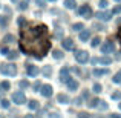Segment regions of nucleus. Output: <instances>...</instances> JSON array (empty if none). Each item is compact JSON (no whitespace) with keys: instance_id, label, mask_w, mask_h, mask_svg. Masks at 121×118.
<instances>
[{"instance_id":"1","label":"nucleus","mask_w":121,"mask_h":118,"mask_svg":"<svg viewBox=\"0 0 121 118\" xmlns=\"http://www.w3.org/2000/svg\"><path fill=\"white\" fill-rule=\"evenodd\" d=\"M0 74L8 75V77H14L17 74V68L14 65H9V63H3V65H0Z\"/></svg>"},{"instance_id":"2","label":"nucleus","mask_w":121,"mask_h":118,"mask_svg":"<svg viewBox=\"0 0 121 118\" xmlns=\"http://www.w3.org/2000/svg\"><path fill=\"white\" fill-rule=\"evenodd\" d=\"M12 101L17 104H23V103H26V97H25V94L22 91H17L12 94Z\"/></svg>"},{"instance_id":"3","label":"nucleus","mask_w":121,"mask_h":118,"mask_svg":"<svg viewBox=\"0 0 121 118\" xmlns=\"http://www.w3.org/2000/svg\"><path fill=\"white\" fill-rule=\"evenodd\" d=\"M75 60L78 63H86L89 60V54L86 51H75Z\"/></svg>"},{"instance_id":"4","label":"nucleus","mask_w":121,"mask_h":118,"mask_svg":"<svg viewBox=\"0 0 121 118\" xmlns=\"http://www.w3.org/2000/svg\"><path fill=\"white\" fill-rule=\"evenodd\" d=\"M78 14H80V15H84L86 18H91V15H92V9H91V6L83 5L81 8L78 9Z\"/></svg>"},{"instance_id":"5","label":"nucleus","mask_w":121,"mask_h":118,"mask_svg":"<svg viewBox=\"0 0 121 118\" xmlns=\"http://www.w3.org/2000/svg\"><path fill=\"white\" fill-rule=\"evenodd\" d=\"M113 49H115V46H113L112 41H106V43L101 44V52L103 54H110Z\"/></svg>"},{"instance_id":"6","label":"nucleus","mask_w":121,"mask_h":118,"mask_svg":"<svg viewBox=\"0 0 121 118\" xmlns=\"http://www.w3.org/2000/svg\"><path fill=\"white\" fill-rule=\"evenodd\" d=\"M40 92H41L43 97L49 98L51 95H52V86H51V84H43V86H41V89H40Z\"/></svg>"},{"instance_id":"7","label":"nucleus","mask_w":121,"mask_h":118,"mask_svg":"<svg viewBox=\"0 0 121 118\" xmlns=\"http://www.w3.org/2000/svg\"><path fill=\"white\" fill-rule=\"evenodd\" d=\"M110 17H112V12H109V11H98L97 12V18H98V20L107 22Z\"/></svg>"},{"instance_id":"8","label":"nucleus","mask_w":121,"mask_h":118,"mask_svg":"<svg viewBox=\"0 0 121 118\" xmlns=\"http://www.w3.org/2000/svg\"><path fill=\"white\" fill-rule=\"evenodd\" d=\"M26 74L29 75V77H35V75H39V66L28 65L26 66Z\"/></svg>"},{"instance_id":"9","label":"nucleus","mask_w":121,"mask_h":118,"mask_svg":"<svg viewBox=\"0 0 121 118\" xmlns=\"http://www.w3.org/2000/svg\"><path fill=\"white\" fill-rule=\"evenodd\" d=\"M60 80H61L63 83H68L71 77H69V69L68 68H63L61 71H60Z\"/></svg>"},{"instance_id":"10","label":"nucleus","mask_w":121,"mask_h":118,"mask_svg":"<svg viewBox=\"0 0 121 118\" xmlns=\"http://www.w3.org/2000/svg\"><path fill=\"white\" fill-rule=\"evenodd\" d=\"M61 44H63V48H65V49L71 51V49H74L75 41L72 40V39H66V40H63V41H61Z\"/></svg>"},{"instance_id":"11","label":"nucleus","mask_w":121,"mask_h":118,"mask_svg":"<svg viewBox=\"0 0 121 118\" xmlns=\"http://www.w3.org/2000/svg\"><path fill=\"white\" fill-rule=\"evenodd\" d=\"M66 84H68L69 91H77V89H78V81H77V80H74V78H71Z\"/></svg>"},{"instance_id":"12","label":"nucleus","mask_w":121,"mask_h":118,"mask_svg":"<svg viewBox=\"0 0 121 118\" xmlns=\"http://www.w3.org/2000/svg\"><path fill=\"white\" fill-rule=\"evenodd\" d=\"M57 100H58V103H61V104H68L69 103V97L66 94H58L57 95Z\"/></svg>"},{"instance_id":"13","label":"nucleus","mask_w":121,"mask_h":118,"mask_svg":"<svg viewBox=\"0 0 121 118\" xmlns=\"http://www.w3.org/2000/svg\"><path fill=\"white\" fill-rule=\"evenodd\" d=\"M89 39H91V32H89L87 29H86V31H81V34H80V40H81V41H87Z\"/></svg>"},{"instance_id":"14","label":"nucleus","mask_w":121,"mask_h":118,"mask_svg":"<svg viewBox=\"0 0 121 118\" xmlns=\"http://www.w3.org/2000/svg\"><path fill=\"white\" fill-rule=\"evenodd\" d=\"M106 74H109L107 69H94V75L95 77H101V75H106Z\"/></svg>"},{"instance_id":"15","label":"nucleus","mask_w":121,"mask_h":118,"mask_svg":"<svg viewBox=\"0 0 121 118\" xmlns=\"http://www.w3.org/2000/svg\"><path fill=\"white\" fill-rule=\"evenodd\" d=\"M28 106H29L31 110H35V109H39V107H40V104H39V101H37V100H31L29 103H28Z\"/></svg>"},{"instance_id":"16","label":"nucleus","mask_w":121,"mask_h":118,"mask_svg":"<svg viewBox=\"0 0 121 118\" xmlns=\"http://www.w3.org/2000/svg\"><path fill=\"white\" fill-rule=\"evenodd\" d=\"M65 6L68 9H74L75 6H77V2H75V0H65Z\"/></svg>"},{"instance_id":"17","label":"nucleus","mask_w":121,"mask_h":118,"mask_svg":"<svg viewBox=\"0 0 121 118\" xmlns=\"http://www.w3.org/2000/svg\"><path fill=\"white\" fill-rule=\"evenodd\" d=\"M98 61H100V65H110V63H112V58H109V57H101V58H98Z\"/></svg>"},{"instance_id":"18","label":"nucleus","mask_w":121,"mask_h":118,"mask_svg":"<svg viewBox=\"0 0 121 118\" xmlns=\"http://www.w3.org/2000/svg\"><path fill=\"white\" fill-rule=\"evenodd\" d=\"M52 57L57 58V60H60V58H63V52L58 51V49H55V51H52Z\"/></svg>"},{"instance_id":"19","label":"nucleus","mask_w":121,"mask_h":118,"mask_svg":"<svg viewBox=\"0 0 121 118\" xmlns=\"http://www.w3.org/2000/svg\"><path fill=\"white\" fill-rule=\"evenodd\" d=\"M11 41H14V35L12 34H6L3 37V43H11Z\"/></svg>"},{"instance_id":"20","label":"nucleus","mask_w":121,"mask_h":118,"mask_svg":"<svg viewBox=\"0 0 121 118\" xmlns=\"http://www.w3.org/2000/svg\"><path fill=\"white\" fill-rule=\"evenodd\" d=\"M112 81H113V83H117V84H120V83H121V71L118 72V74H115V75H113Z\"/></svg>"},{"instance_id":"21","label":"nucleus","mask_w":121,"mask_h":118,"mask_svg":"<svg viewBox=\"0 0 121 118\" xmlns=\"http://www.w3.org/2000/svg\"><path fill=\"white\" fill-rule=\"evenodd\" d=\"M0 87H2L3 91H9V87H11V83H9V81H2Z\"/></svg>"},{"instance_id":"22","label":"nucleus","mask_w":121,"mask_h":118,"mask_svg":"<svg viewBox=\"0 0 121 118\" xmlns=\"http://www.w3.org/2000/svg\"><path fill=\"white\" fill-rule=\"evenodd\" d=\"M51 74H52V69H51V66H46V68L43 69V75H44V77H49Z\"/></svg>"},{"instance_id":"23","label":"nucleus","mask_w":121,"mask_h":118,"mask_svg":"<svg viewBox=\"0 0 121 118\" xmlns=\"http://www.w3.org/2000/svg\"><path fill=\"white\" fill-rule=\"evenodd\" d=\"M92 91H94L95 94H100V92H101V84H100V83H95L94 87H92Z\"/></svg>"},{"instance_id":"24","label":"nucleus","mask_w":121,"mask_h":118,"mask_svg":"<svg viewBox=\"0 0 121 118\" xmlns=\"http://www.w3.org/2000/svg\"><path fill=\"white\" fill-rule=\"evenodd\" d=\"M17 57H18V54L15 52V51H9V54H8V58L9 60H15Z\"/></svg>"},{"instance_id":"25","label":"nucleus","mask_w":121,"mask_h":118,"mask_svg":"<svg viewBox=\"0 0 121 118\" xmlns=\"http://www.w3.org/2000/svg\"><path fill=\"white\" fill-rule=\"evenodd\" d=\"M97 107H100L101 110H106L109 106H107V103H106V101H101V100H100V103H98V106H97Z\"/></svg>"},{"instance_id":"26","label":"nucleus","mask_w":121,"mask_h":118,"mask_svg":"<svg viewBox=\"0 0 121 118\" xmlns=\"http://www.w3.org/2000/svg\"><path fill=\"white\" fill-rule=\"evenodd\" d=\"M107 5H109V2H107V0H100V3H98V6H100L101 9L107 8Z\"/></svg>"},{"instance_id":"27","label":"nucleus","mask_w":121,"mask_h":118,"mask_svg":"<svg viewBox=\"0 0 121 118\" xmlns=\"http://www.w3.org/2000/svg\"><path fill=\"white\" fill-rule=\"evenodd\" d=\"M0 25H2V26H6V25H8V18H6L5 15H0Z\"/></svg>"},{"instance_id":"28","label":"nucleus","mask_w":121,"mask_h":118,"mask_svg":"<svg viewBox=\"0 0 121 118\" xmlns=\"http://www.w3.org/2000/svg\"><path fill=\"white\" fill-rule=\"evenodd\" d=\"M17 23H18V26H22V28H25V26H26V20H25L23 17H20V18H18V20H17Z\"/></svg>"},{"instance_id":"29","label":"nucleus","mask_w":121,"mask_h":118,"mask_svg":"<svg viewBox=\"0 0 121 118\" xmlns=\"http://www.w3.org/2000/svg\"><path fill=\"white\" fill-rule=\"evenodd\" d=\"M20 87L22 89H28V87H29V83H28L26 80H22V81H20Z\"/></svg>"},{"instance_id":"30","label":"nucleus","mask_w":121,"mask_h":118,"mask_svg":"<svg viewBox=\"0 0 121 118\" xmlns=\"http://www.w3.org/2000/svg\"><path fill=\"white\" fill-rule=\"evenodd\" d=\"M0 106H2L3 109H8V107H9V101L8 100H2V101H0Z\"/></svg>"},{"instance_id":"31","label":"nucleus","mask_w":121,"mask_h":118,"mask_svg":"<svg viewBox=\"0 0 121 118\" xmlns=\"http://www.w3.org/2000/svg\"><path fill=\"white\" fill-rule=\"evenodd\" d=\"M120 98H121V92L120 91H117V92L112 94V100H120Z\"/></svg>"},{"instance_id":"32","label":"nucleus","mask_w":121,"mask_h":118,"mask_svg":"<svg viewBox=\"0 0 121 118\" xmlns=\"http://www.w3.org/2000/svg\"><path fill=\"white\" fill-rule=\"evenodd\" d=\"M83 28H84V25H83V23H75L74 25V31H81Z\"/></svg>"},{"instance_id":"33","label":"nucleus","mask_w":121,"mask_h":118,"mask_svg":"<svg viewBox=\"0 0 121 118\" xmlns=\"http://www.w3.org/2000/svg\"><path fill=\"white\" fill-rule=\"evenodd\" d=\"M98 103H100V100H97V98H95V100H92L91 103H89V107H97Z\"/></svg>"},{"instance_id":"34","label":"nucleus","mask_w":121,"mask_h":118,"mask_svg":"<svg viewBox=\"0 0 121 118\" xmlns=\"http://www.w3.org/2000/svg\"><path fill=\"white\" fill-rule=\"evenodd\" d=\"M18 8H20L22 11H25V9L28 8V2H20L18 3Z\"/></svg>"},{"instance_id":"35","label":"nucleus","mask_w":121,"mask_h":118,"mask_svg":"<svg viewBox=\"0 0 121 118\" xmlns=\"http://www.w3.org/2000/svg\"><path fill=\"white\" fill-rule=\"evenodd\" d=\"M100 41H101V40H100V37H95V39L92 40V46H94V48H97L98 44H100Z\"/></svg>"},{"instance_id":"36","label":"nucleus","mask_w":121,"mask_h":118,"mask_svg":"<svg viewBox=\"0 0 121 118\" xmlns=\"http://www.w3.org/2000/svg\"><path fill=\"white\" fill-rule=\"evenodd\" d=\"M41 86H43V84H41V83H40V81H35V83H34V84H32V87H34V89H35V91H37V92H39V89H41Z\"/></svg>"},{"instance_id":"37","label":"nucleus","mask_w":121,"mask_h":118,"mask_svg":"<svg viewBox=\"0 0 121 118\" xmlns=\"http://www.w3.org/2000/svg\"><path fill=\"white\" fill-rule=\"evenodd\" d=\"M121 12V5L120 6H115V8L112 9V14H120Z\"/></svg>"},{"instance_id":"38","label":"nucleus","mask_w":121,"mask_h":118,"mask_svg":"<svg viewBox=\"0 0 121 118\" xmlns=\"http://www.w3.org/2000/svg\"><path fill=\"white\" fill-rule=\"evenodd\" d=\"M0 52H2L3 55H8V54H9V49H8V48H6V46H3L2 49H0Z\"/></svg>"},{"instance_id":"39","label":"nucleus","mask_w":121,"mask_h":118,"mask_svg":"<svg viewBox=\"0 0 121 118\" xmlns=\"http://www.w3.org/2000/svg\"><path fill=\"white\" fill-rule=\"evenodd\" d=\"M78 118H89V114L87 112H80L78 114Z\"/></svg>"},{"instance_id":"40","label":"nucleus","mask_w":121,"mask_h":118,"mask_svg":"<svg viewBox=\"0 0 121 118\" xmlns=\"http://www.w3.org/2000/svg\"><path fill=\"white\" fill-rule=\"evenodd\" d=\"M35 3L40 6V8H43V6H44V0H35Z\"/></svg>"},{"instance_id":"41","label":"nucleus","mask_w":121,"mask_h":118,"mask_svg":"<svg viewBox=\"0 0 121 118\" xmlns=\"http://www.w3.org/2000/svg\"><path fill=\"white\" fill-rule=\"evenodd\" d=\"M81 101H83V100H81V98H77V100H75V101H74V103H75V104H77V106H80V104H83V103H81Z\"/></svg>"},{"instance_id":"42","label":"nucleus","mask_w":121,"mask_h":118,"mask_svg":"<svg viewBox=\"0 0 121 118\" xmlns=\"http://www.w3.org/2000/svg\"><path fill=\"white\" fill-rule=\"evenodd\" d=\"M110 118H121V115H120V114H112Z\"/></svg>"},{"instance_id":"43","label":"nucleus","mask_w":121,"mask_h":118,"mask_svg":"<svg viewBox=\"0 0 121 118\" xmlns=\"http://www.w3.org/2000/svg\"><path fill=\"white\" fill-rule=\"evenodd\" d=\"M51 118H60V114H51Z\"/></svg>"},{"instance_id":"44","label":"nucleus","mask_w":121,"mask_h":118,"mask_svg":"<svg viewBox=\"0 0 121 118\" xmlns=\"http://www.w3.org/2000/svg\"><path fill=\"white\" fill-rule=\"evenodd\" d=\"M83 98H89V92H84V94H83Z\"/></svg>"},{"instance_id":"45","label":"nucleus","mask_w":121,"mask_h":118,"mask_svg":"<svg viewBox=\"0 0 121 118\" xmlns=\"http://www.w3.org/2000/svg\"><path fill=\"white\" fill-rule=\"evenodd\" d=\"M25 118H34V117H32V115H26Z\"/></svg>"},{"instance_id":"46","label":"nucleus","mask_w":121,"mask_h":118,"mask_svg":"<svg viewBox=\"0 0 121 118\" xmlns=\"http://www.w3.org/2000/svg\"><path fill=\"white\" fill-rule=\"evenodd\" d=\"M117 23H118V25H121V18H118V22H117Z\"/></svg>"},{"instance_id":"47","label":"nucleus","mask_w":121,"mask_h":118,"mask_svg":"<svg viewBox=\"0 0 121 118\" xmlns=\"http://www.w3.org/2000/svg\"><path fill=\"white\" fill-rule=\"evenodd\" d=\"M11 2H14V3H17V2H18V0H11Z\"/></svg>"},{"instance_id":"48","label":"nucleus","mask_w":121,"mask_h":118,"mask_svg":"<svg viewBox=\"0 0 121 118\" xmlns=\"http://www.w3.org/2000/svg\"><path fill=\"white\" fill-rule=\"evenodd\" d=\"M49 2H57V0H49Z\"/></svg>"},{"instance_id":"49","label":"nucleus","mask_w":121,"mask_h":118,"mask_svg":"<svg viewBox=\"0 0 121 118\" xmlns=\"http://www.w3.org/2000/svg\"><path fill=\"white\" fill-rule=\"evenodd\" d=\"M95 118H103V117H95Z\"/></svg>"},{"instance_id":"50","label":"nucleus","mask_w":121,"mask_h":118,"mask_svg":"<svg viewBox=\"0 0 121 118\" xmlns=\"http://www.w3.org/2000/svg\"><path fill=\"white\" fill-rule=\"evenodd\" d=\"M120 109H121V103H120Z\"/></svg>"},{"instance_id":"51","label":"nucleus","mask_w":121,"mask_h":118,"mask_svg":"<svg viewBox=\"0 0 121 118\" xmlns=\"http://www.w3.org/2000/svg\"><path fill=\"white\" fill-rule=\"evenodd\" d=\"M115 2H120V0H115Z\"/></svg>"},{"instance_id":"52","label":"nucleus","mask_w":121,"mask_h":118,"mask_svg":"<svg viewBox=\"0 0 121 118\" xmlns=\"http://www.w3.org/2000/svg\"><path fill=\"white\" fill-rule=\"evenodd\" d=\"M0 6H2V5H0Z\"/></svg>"}]
</instances>
